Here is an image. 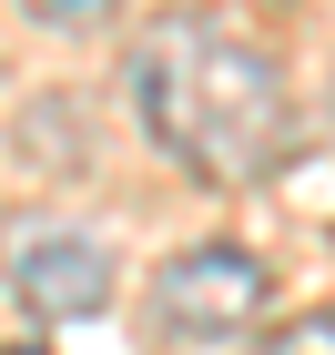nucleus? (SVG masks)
<instances>
[{
  "label": "nucleus",
  "mask_w": 335,
  "mask_h": 355,
  "mask_svg": "<svg viewBox=\"0 0 335 355\" xmlns=\"http://www.w3.org/2000/svg\"><path fill=\"white\" fill-rule=\"evenodd\" d=\"M132 112L142 142L183 163L194 183L244 193L284 163L295 142V92H284V61L254 41L234 10H163V21L132 41Z\"/></svg>",
  "instance_id": "nucleus-1"
},
{
  "label": "nucleus",
  "mask_w": 335,
  "mask_h": 355,
  "mask_svg": "<svg viewBox=\"0 0 335 355\" xmlns=\"http://www.w3.org/2000/svg\"><path fill=\"white\" fill-rule=\"evenodd\" d=\"M264 264L244 244H183L163 274H153V295H142V335L153 345H223V335H244L264 315Z\"/></svg>",
  "instance_id": "nucleus-2"
},
{
  "label": "nucleus",
  "mask_w": 335,
  "mask_h": 355,
  "mask_svg": "<svg viewBox=\"0 0 335 355\" xmlns=\"http://www.w3.org/2000/svg\"><path fill=\"white\" fill-rule=\"evenodd\" d=\"M10 295H21L31 325H82L112 304V244L82 223H31L10 244Z\"/></svg>",
  "instance_id": "nucleus-3"
},
{
  "label": "nucleus",
  "mask_w": 335,
  "mask_h": 355,
  "mask_svg": "<svg viewBox=\"0 0 335 355\" xmlns=\"http://www.w3.org/2000/svg\"><path fill=\"white\" fill-rule=\"evenodd\" d=\"M254 355H335V315H325V304H315V315H284Z\"/></svg>",
  "instance_id": "nucleus-4"
},
{
  "label": "nucleus",
  "mask_w": 335,
  "mask_h": 355,
  "mask_svg": "<svg viewBox=\"0 0 335 355\" xmlns=\"http://www.w3.org/2000/svg\"><path fill=\"white\" fill-rule=\"evenodd\" d=\"M122 0H31V21H51V31H102Z\"/></svg>",
  "instance_id": "nucleus-5"
},
{
  "label": "nucleus",
  "mask_w": 335,
  "mask_h": 355,
  "mask_svg": "<svg viewBox=\"0 0 335 355\" xmlns=\"http://www.w3.org/2000/svg\"><path fill=\"white\" fill-rule=\"evenodd\" d=\"M0 355H41V345H0Z\"/></svg>",
  "instance_id": "nucleus-6"
}]
</instances>
